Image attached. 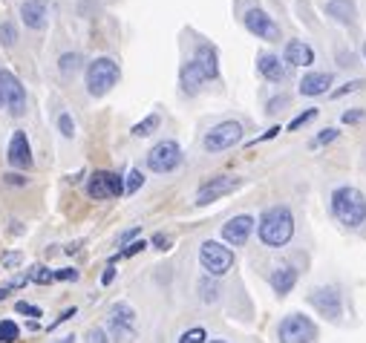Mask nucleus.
I'll return each mask as SVG.
<instances>
[{
  "mask_svg": "<svg viewBox=\"0 0 366 343\" xmlns=\"http://www.w3.org/2000/svg\"><path fill=\"white\" fill-rule=\"evenodd\" d=\"M78 248H81V242H70V245L64 248V251H67V254H78Z\"/></svg>",
  "mask_w": 366,
  "mask_h": 343,
  "instance_id": "49",
  "label": "nucleus"
},
{
  "mask_svg": "<svg viewBox=\"0 0 366 343\" xmlns=\"http://www.w3.org/2000/svg\"><path fill=\"white\" fill-rule=\"evenodd\" d=\"M136 308L127 303V300H118L110 306L107 311V335L110 340H118V343H130L136 337Z\"/></svg>",
  "mask_w": 366,
  "mask_h": 343,
  "instance_id": "7",
  "label": "nucleus"
},
{
  "mask_svg": "<svg viewBox=\"0 0 366 343\" xmlns=\"http://www.w3.org/2000/svg\"><path fill=\"white\" fill-rule=\"evenodd\" d=\"M205 343H231V340H222V337H213V340H205Z\"/></svg>",
  "mask_w": 366,
  "mask_h": 343,
  "instance_id": "51",
  "label": "nucleus"
},
{
  "mask_svg": "<svg viewBox=\"0 0 366 343\" xmlns=\"http://www.w3.org/2000/svg\"><path fill=\"white\" fill-rule=\"evenodd\" d=\"M55 343H75V337H72V335H67V337H61V340H55Z\"/></svg>",
  "mask_w": 366,
  "mask_h": 343,
  "instance_id": "50",
  "label": "nucleus"
},
{
  "mask_svg": "<svg viewBox=\"0 0 366 343\" xmlns=\"http://www.w3.org/2000/svg\"><path fill=\"white\" fill-rule=\"evenodd\" d=\"M15 41H18V29H15V23H12V20H4V23H0V44L9 49V46H15Z\"/></svg>",
  "mask_w": 366,
  "mask_h": 343,
  "instance_id": "31",
  "label": "nucleus"
},
{
  "mask_svg": "<svg viewBox=\"0 0 366 343\" xmlns=\"http://www.w3.org/2000/svg\"><path fill=\"white\" fill-rule=\"evenodd\" d=\"M199 263H202V268H205V274L208 277H225L231 268H234V263H236V257H234V248H228L225 242H220V239H205L202 245H199Z\"/></svg>",
  "mask_w": 366,
  "mask_h": 343,
  "instance_id": "5",
  "label": "nucleus"
},
{
  "mask_svg": "<svg viewBox=\"0 0 366 343\" xmlns=\"http://www.w3.org/2000/svg\"><path fill=\"white\" fill-rule=\"evenodd\" d=\"M75 315H78V308H75V306H72V308H64V311H61V315H58V320H55V323H52L49 329H58L61 323H67V320H72Z\"/></svg>",
  "mask_w": 366,
  "mask_h": 343,
  "instance_id": "44",
  "label": "nucleus"
},
{
  "mask_svg": "<svg viewBox=\"0 0 366 343\" xmlns=\"http://www.w3.org/2000/svg\"><path fill=\"white\" fill-rule=\"evenodd\" d=\"M87 197L96 202L125 197V176H118L115 170H96L87 179Z\"/></svg>",
  "mask_w": 366,
  "mask_h": 343,
  "instance_id": "10",
  "label": "nucleus"
},
{
  "mask_svg": "<svg viewBox=\"0 0 366 343\" xmlns=\"http://www.w3.org/2000/svg\"><path fill=\"white\" fill-rule=\"evenodd\" d=\"M363 118H366V110H363V107H352V110H346V113L341 116L343 124H360Z\"/></svg>",
  "mask_w": 366,
  "mask_h": 343,
  "instance_id": "39",
  "label": "nucleus"
},
{
  "mask_svg": "<svg viewBox=\"0 0 366 343\" xmlns=\"http://www.w3.org/2000/svg\"><path fill=\"white\" fill-rule=\"evenodd\" d=\"M257 73L271 81V84H280L286 78V67H283V61L277 55H271V52H260L257 55Z\"/></svg>",
  "mask_w": 366,
  "mask_h": 343,
  "instance_id": "20",
  "label": "nucleus"
},
{
  "mask_svg": "<svg viewBox=\"0 0 366 343\" xmlns=\"http://www.w3.org/2000/svg\"><path fill=\"white\" fill-rule=\"evenodd\" d=\"M139 234H141V228H139V225H133L130 231H125V234H121V237H118V245H121V248H125V245H130V242H136V239H139Z\"/></svg>",
  "mask_w": 366,
  "mask_h": 343,
  "instance_id": "42",
  "label": "nucleus"
},
{
  "mask_svg": "<svg viewBox=\"0 0 366 343\" xmlns=\"http://www.w3.org/2000/svg\"><path fill=\"white\" fill-rule=\"evenodd\" d=\"M312 118H317V107H312V110H303L297 118H291V121H289V130H300L303 124L312 121Z\"/></svg>",
  "mask_w": 366,
  "mask_h": 343,
  "instance_id": "38",
  "label": "nucleus"
},
{
  "mask_svg": "<svg viewBox=\"0 0 366 343\" xmlns=\"http://www.w3.org/2000/svg\"><path fill=\"white\" fill-rule=\"evenodd\" d=\"M20 340V326L9 318L0 320V343H18Z\"/></svg>",
  "mask_w": 366,
  "mask_h": 343,
  "instance_id": "27",
  "label": "nucleus"
},
{
  "mask_svg": "<svg viewBox=\"0 0 366 343\" xmlns=\"http://www.w3.org/2000/svg\"><path fill=\"white\" fill-rule=\"evenodd\" d=\"M205 340H208V332L202 326H191V329H185L179 335L176 343H205Z\"/></svg>",
  "mask_w": 366,
  "mask_h": 343,
  "instance_id": "30",
  "label": "nucleus"
},
{
  "mask_svg": "<svg viewBox=\"0 0 366 343\" xmlns=\"http://www.w3.org/2000/svg\"><path fill=\"white\" fill-rule=\"evenodd\" d=\"M182 147H179V142H173V139H165V142H159V144H153L147 150V156H144V168L150 170V173H173L179 165H182Z\"/></svg>",
  "mask_w": 366,
  "mask_h": 343,
  "instance_id": "8",
  "label": "nucleus"
},
{
  "mask_svg": "<svg viewBox=\"0 0 366 343\" xmlns=\"http://www.w3.org/2000/svg\"><path fill=\"white\" fill-rule=\"evenodd\" d=\"M113 280H115V266L110 263V266L104 268V274H101V283H104V286H110V283H113Z\"/></svg>",
  "mask_w": 366,
  "mask_h": 343,
  "instance_id": "48",
  "label": "nucleus"
},
{
  "mask_svg": "<svg viewBox=\"0 0 366 343\" xmlns=\"http://www.w3.org/2000/svg\"><path fill=\"white\" fill-rule=\"evenodd\" d=\"M0 101H4V107L15 118L26 113V89H23L20 78L9 70H0Z\"/></svg>",
  "mask_w": 366,
  "mask_h": 343,
  "instance_id": "13",
  "label": "nucleus"
},
{
  "mask_svg": "<svg viewBox=\"0 0 366 343\" xmlns=\"http://www.w3.org/2000/svg\"><path fill=\"white\" fill-rule=\"evenodd\" d=\"M52 277L55 280H64V283H75L81 274H78V268H58V271H52Z\"/></svg>",
  "mask_w": 366,
  "mask_h": 343,
  "instance_id": "40",
  "label": "nucleus"
},
{
  "mask_svg": "<svg viewBox=\"0 0 366 343\" xmlns=\"http://www.w3.org/2000/svg\"><path fill=\"white\" fill-rule=\"evenodd\" d=\"M194 64L205 75V81H217L220 78V55L210 44H199L194 52Z\"/></svg>",
  "mask_w": 366,
  "mask_h": 343,
  "instance_id": "18",
  "label": "nucleus"
},
{
  "mask_svg": "<svg viewBox=\"0 0 366 343\" xmlns=\"http://www.w3.org/2000/svg\"><path fill=\"white\" fill-rule=\"evenodd\" d=\"M329 211L338 225H343L346 231H358L360 225H366V194L355 185H341L329 197Z\"/></svg>",
  "mask_w": 366,
  "mask_h": 343,
  "instance_id": "1",
  "label": "nucleus"
},
{
  "mask_svg": "<svg viewBox=\"0 0 366 343\" xmlns=\"http://www.w3.org/2000/svg\"><path fill=\"white\" fill-rule=\"evenodd\" d=\"M297 280H300V271H297L294 266L283 263V266H277V268H271L268 286H271V292L277 294V297H289V294L294 292V286H297Z\"/></svg>",
  "mask_w": 366,
  "mask_h": 343,
  "instance_id": "16",
  "label": "nucleus"
},
{
  "mask_svg": "<svg viewBox=\"0 0 366 343\" xmlns=\"http://www.w3.org/2000/svg\"><path fill=\"white\" fill-rule=\"evenodd\" d=\"M257 237L265 248H283L294 237V213L289 205H271L260 213Z\"/></svg>",
  "mask_w": 366,
  "mask_h": 343,
  "instance_id": "2",
  "label": "nucleus"
},
{
  "mask_svg": "<svg viewBox=\"0 0 366 343\" xmlns=\"http://www.w3.org/2000/svg\"><path fill=\"white\" fill-rule=\"evenodd\" d=\"M29 280H32V283H38V286H49V283H55V277H52V271H49L46 266H35L32 271H29Z\"/></svg>",
  "mask_w": 366,
  "mask_h": 343,
  "instance_id": "32",
  "label": "nucleus"
},
{
  "mask_svg": "<svg viewBox=\"0 0 366 343\" xmlns=\"http://www.w3.org/2000/svg\"><path fill=\"white\" fill-rule=\"evenodd\" d=\"M15 311H18V315H26V318H44V311L38 308V306H32V303H26V300H18L15 303Z\"/></svg>",
  "mask_w": 366,
  "mask_h": 343,
  "instance_id": "35",
  "label": "nucleus"
},
{
  "mask_svg": "<svg viewBox=\"0 0 366 343\" xmlns=\"http://www.w3.org/2000/svg\"><path fill=\"white\" fill-rule=\"evenodd\" d=\"M360 52H363V58H366V44H363V49H360Z\"/></svg>",
  "mask_w": 366,
  "mask_h": 343,
  "instance_id": "52",
  "label": "nucleus"
},
{
  "mask_svg": "<svg viewBox=\"0 0 366 343\" xmlns=\"http://www.w3.org/2000/svg\"><path fill=\"white\" fill-rule=\"evenodd\" d=\"M323 9H326V15H329L334 23H341V26H352L355 18H358L355 0H329Z\"/></svg>",
  "mask_w": 366,
  "mask_h": 343,
  "instance_id": "22",
  "label": "nucleus"
},
{
  "mask_svg": "<svg viewBox=\"0 0 366 343\" xmlns=\"http://www.w3.org/2000/svg\"><path fill=\"white\" fill-rule=\"evenodd\" d=\"M196 292H199V300H202V303H208V306H210V303H217V300H220V294H222V292H220V283H217V277H208V274H205V277H199Z\"/></svg>",
  "mask_w": 366,
  "mask_h": 343,
  "instance_id": "24",
  "label": "nucleus"
},
{
  "mask_svg": "<svg viewBox=\"0 0 366 343\" xmlns=\"http://www.w3.org/2000/svg\"><path fill=\"white\" fill-rule=\"evenodd\" d=\"M306 303L317 311L323 320H332L338 323L343 318V292L332 283H323V286H315L309 294H306Z\"/></svg>",
  "mask_w": 366,
  "mask_h": 343,
  "instance_id": "6",
  "label": "nucleus"
},
{
  "mask_svg": "<svg viewBox=\"0 0 366 343\" xmlns=\"http://www.w3.org/2000/svg\"><path fill=\"white\" fill-rule=\"evenodd\" d=\"M0 107H4V101H0Z\"/></svg>",
  "mask_w": 366,
  "mask_h": 343,
  "instance_id": "53",
  "label": "nucleus"
},
{
  "mask_svg": "<svg viewBox=\"0 0 366 343\" xmlns=\"http://www.w3.org/2000/svg\"><path fill=\"white\" fill-rule=\"evenodd\" d=\"M144 248H147V242L144 239H136V242H130V245H125V248H121V251L110 260L113 266H115V260H121V257H136V254H141L144 251Z\"/></svg>",
  "mask_w": 366,
  "mask_h": 343,
  "instance_id": "33",
  "label": "nucleus"
},
{
  "mask_svg": "<svg viewBox=\"0 0 366 343\" xmlns=\"http://www.w3.org/2000/svg\"><path fill=\"white\" fill-rule=\"evenodd\" d=\"M286 104H289V99H286V96H277V99H271V101H268L265 110H268V113H280V107H286Z\"/></svg>",
  "mask_w": 366,
  "mask_h": 343,
  "instance_id": "46",
  "label": "nucleus"
},
{
  "mask_svg": "<svg viewBox=\"0 0 366 343\" xmlns=\"http://www.w3.org/2000/svg\"><path fill=\"white\" fill-rule=\"evenodd\" d=\"M338 136H341V130H338V127H323V130H320V133L309 142V147H312V150H315V147H326V144H332Z\"/></svg>",
  "mask_w": 366,
  "mask_h": 343,
  "instance_id": "29",
  "label": "nucleus"
},
{
  "mask_svg": "<svg viewBox=\"0 0 366 343\" xmlns=\"http://www.w3.org/2000/svg\"><path fill=\"white\" fill-rule=\"evenodd\" d=\"M159 124H162V116H159V113H150V116H144L141 121L133 124L130 133H133L136 139H147V136H153V133L159 130Z\"/></svg>",
  "mask_w": 366,
  "mask_h": 343,
  "instance_id": "25",
  "label": "nucleus"
},
{
  "mask_svg": "<svg viewBox=\"0 0 366 343\" xmlns=\"http://www.w3.org/2000/svg\"><path fill=\"white\" fill-rule=\"evenodd\" d=\"M242 23H246V29H248L251 35H257V38H263V41H268V44L283 41V32H280L277 20H274L265 9H257V6L246 9V12H242Z\"/></svg>",
  "mask_w": 366,
  "mask_h": 343,
  "instance_id": "12",
  "label": "nucleus"
},
{
  "mask_svg": "<svg viewBox=\"0 0 366 343\" xmlns=\"http://www.w3.org/2000/svg\"><path fill=\"white\" fill-rule=\"evenodd\" d=\"M84 343H110V335H107L104 326H93V329H87Z\"/></svg>",
  "mask_w": 366,
  "mask_h": 343,
  "instance_id": "37",
  "label": "nucleus"
},
{
  "mask_svg": "<svg viewBox=\"0 0 366 343\" xmlns=\"http://www.w3.org/2000/svg\"><path fill=\"white\" fill-rule=\"evenodd\" d=\"M0 263H4V268H18L23 263V254L20 251H9V254H4V260H0Z\"/></svg>",
  "mask_w": 366,
  "mask_h": 343,
  "instance_id": "43",
  "label": "nucleus"
},
{
  "mask_svg": "<svg viewBox=\"0 0 366 343\" xmlns=\"http://www.w3.org/2000/svg\"><path fill=\"white\" fill-rule=\"evenodd\" d=\"M277 136H280V127H268L260 139H254V144H260V142H271V139H277Z\"/></svg>",
  "mask_w": 366,
  "mask_h": 343,
  "instance_id": "47",
  "label": "nucleus"
},
{
  "mask_svg": "<svg viewBox=\"0 0 366 343\" xmlns=\"http://www.w3.org/2000/svg\"><path fill=\"white\" fill-rule=\"evenodd\" d=\"M242 176H231V173H220V176H210V179H205L199 188H196V205H210V202H217V199H222V197H228V194H236L239 188H242Z\"/></svg>",
  "mask_w": 366,
  "mask_h": 343,
  "instance_id": "11",
  "label": "nucleus"
},
{
  "mask_svg": "<svg viewBox=\"0 0 366 343\" xmlns=\"http://www.w3.org/2000/svg\"><path fill=\"white\" fill-rule=\"evenodd\" d=\"M283 58H286V64H291V67H312L315 64V49L306 41H289Z\"/></svg>",
  "mask_w": 366,
  "mask_h": 343,
  "instance_id": "21",
  "label": "nucleus"
},
{
  "mask_svg": "<svg viewBox=\"0 0 366 343\" xmlns=\"http://www.w3.org/2000/svg\"><path fill=\"white\" fill-rule=\"evenodd\" d=\"M4 182L6 185H12V188H23V185L29 182L23 173H15V170H9V173H4Z\"/></svg>",
  "mask_w": 366,
  "mask_h": 343,
  "instance_id": "41",
  "label": "nucleus"
},
{
  "mask_svg": "<svg viewBox=\"0 0 366 343\" xmlns=\"http://www.w3.org/2000/svg\"><path fill=\"white\" fill-rule=\"evenodd\" d=\"M141 185H144V173H141L139 168H130V173L125 176V194L133 197V194L141 188Z\"/></svg>",
  "mask_w": 366,
  "mask_h": 343,
  "instance_id": "28",
  "label": "nucleus"
},
{
  "mask_svg": "<svg viewBox=\"0 0 366 343\" xmlns=\"http://www.w3.org/2000/svg\"><path fill=\"white\" fill-rule=\"evenodd\" d=\"M257 231V220L251 213H236V216H231V220L220 228V242H225V245H231V248H242L248 239H251V234Z\"/></svg>",
  "mask_w": 366,
  "mask_h": 343,
  "instance_id": "14",
  "label": "nucleus"
},
{
  "mask_svg": "<svg viewBox=\"0 0 366 343\" xmlns=\"http://www.w3.org/2000/svg\"><path fill=\"white\" fill-rule=\"evenodd\" d=\"M58 130H61V136H64V139H72V136H75V121H72L70 113H61V116H58Z\"/></svg>",
  "mask_w": 366,
  "mask_h": 343,
  "instance_id": "34",
  "label": "nucleus"
},
{
  "mask_svg": "<svg viewBox=\"0 0 366 343\" xmlns=\"http://www.w3.org/2000/svg\"><path fill=\"white\" fill-rule=\"evenodd\" d=\"M153 248H159V251H168V248H170V237H168V234H153Z\"/></svg>",
  "mask_w": 366,
  "mask_h": 343,
  "instance_id": "45",
  "label": "nucleus"
},
{
  "mask_svg": "<svg viewBox=\"0 0 366 343\" xmlns=\"http://www.w3.org/2000/svg\"><path fill=\"white\" fill-rule=\"evenodd\" d=\"M84 81H87V92L93 99H104L107 92L121 81V67L110 55H101L96 61L87 64V73H84Z\"/></svg>",
  "mask_w": 366,
  "mask_h": 343,
  "instance_id": "3",
  "label": "nucleus"
},
{
  "mask_svg": "<svg viewBox=\"0 0 366 343\" xmlns=\"http://www.w3.org/2000/svg\"><path fill=\"white\" fill-rule=\"evenodd\" d=\"M360 87H366L363 78H360V81H349V84H343L341 89H332V92H329V99H343V96H349V92H358Z\"/></svg>",
  "mask_w": 366,
  "mask_h": 343,
  "instance_id": "36",
  "label": "nucleus"
},
{
  "mask_svg": "<svg viewBox=\"0 0 366 343\" xmlns=\"http://www.w3.org/2000/svg\"><path fill=\"white\" fill-rule=\"evenodd\" d=\"M81 64H84V58L78 52H64V55L58 58V73L64 75V78H70V75H75L81 70Z\"/></svg>",
  "mask_w": 366,
  "mask_h": 343,
  "instance_id": "26",
  "label": "nucleus"
},
{
  "mask_svg": "<svg viewBox=\"0 0 366 343\" xmlns=\"http://www.w3.org/2000/svg\"><path fill=\"white\" fill-rule=\"evenodd\" d=\"M179 78H182V89H185V96H194V92L205 84V75L199 73V67L194 64V58L191 61H185L182 64V70H179Z\"/></svg>",
  "mask_w": 366,
  "mask_h": 343,
  "instance_id": "23",
  "label": "nucleus"
},
{
  "mask_svg": "<svg viewBox=\"0 0 366 343\" xmlns=\"http://www.w3.org/2000/svg\"><path fill=\"white\" fill-rule=\"evenodd\" d=\"M20 20L29 29H35V32L46 29V23H49V0H23L20 4Z\"/></svg>",
  "mask_w": 366,
  "mask_h": 343,
  "instance_id": "17",
  "label": "nucleus"
},
{
  "mask_svg": "<svg viewBox=\"0 0 366 343\" xmlns=\"http://www.w3.org/2000/svg\"><path fill=\"white\" fill-rule=\"evenodd\" d=\"M317 335H320L317 323L303 315V311H291V315L280 318L277 329H274L277 343H315Z\"/></svg>",
  "mask_w": 366,
  "mask_h": 343,
  "instance_id": "4",
  "label": "nucleus"
},
{
  "mask_svg": "<svg viewBox=\"0 0 366 343\" xmlns=\"http://www.w3.org/2000/svg\"><path fill=\"white\" fill-rule=\"evenodd\" d=\"M6 162L15 170H29L32 168V144H29L26 130H15L6 147Z\"/></svg>",
  "mask_w": 366,
  "mask_h": 343,
  "instance_id": "15",
  "label": "nucleus"
},
{
  "mask_svg": "<svg viewBox=\"0 0 366 343\" xmlns=\"http://www.w3.org/2000/svg\"><path fill=\"white\" fill-rule=\"evenodd\" d=\"M242 136H246V127H242L239 121L228 118V121L213 124V127L205 133L202 147H205L208 153H225V150H231L234 144H239V142H242Z\"/></svg>",
  "mask_w": 366,
  "mask_h": 343,
  "instance_id": "9",
  "label": "nucleus"
},
{
  "mask_svg": "<svg viewBox=\"0 0 366 343\" xmlns=\"http://www.w3.org/2000/svg\"><path fill=\"white\" fill-rule=\"evenodd\" d=\"M332 84H334L332 73H309V75H303V81H300V96H306V99H312V96H329Z\"/></svg>",
  "mask_w": 366,
  "mask_h": 343,
  "instance_id": "19",
  "label": "nucleus"
}]
</instances>
